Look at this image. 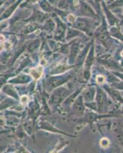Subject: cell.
Returning <instances> with one entry per match:
<instances>
[{"label": "cell", "instance_id": "obj_1", "mask_svg": "<svg viewBox=\"0 0 123 153\" xmlns=\"http://www.w3.org/2000/svg\"><path fill=\"white\" fill-rule=\"evenodd\" d=\"M73 28L80 30L82 32L91 35L96 28V22L92 18L80 17L73 23Z\"/></svg>", "mask_w": 123, "mask_h": 153}, {"label": "cell", "instance_id": "obj_2", "mask_svg": "<svg viewBox=\"0 0 123 153\" xmlns=\"http://www.w3.org/2000/svg\"><path fill=\"white\" fill-rule=\"evenodd\" d=\"M72 78V75L71 74H65L61 75V76H50L49 78L46 80V88L48 91H51L54 89L57 88V87H61L66 82L69 81Z\"/></svg>", "mask_w": 123, "mask_h": 153}, {"label": "cell", "instance_id": "obj_3", "mask_svg": "<svg viewBox=\"0 0 123 153\" xmlns=\"http://www.w3.org/2000/svg\"><path fill=\"white\" fill-rule=\"evenodd\" d=\"M70 94V91L66 87H57L52 93L50 98V104L51 106H57Z\"/></svg>", "mask_w": 123, "mask_h": 153}, {"label": "cell", "instance_id": "obj_4", "mask_svg": "<svg viewBox=\"0 0 123 153\" xmlns=\"http://www.w3.org/2000/svg\"><path fill=\"white\" fill-rule=\"evenodd\" d=\"M96 100L97 107L99 113H103L107 111L108 109V100L107 95L102 88H96Z\"/></svg>", "mask_w": 123, "mask_h": 153}, {"label": "cell", "instance_id": "obj_5", "mask_svg": "<svg viewBox=\"0 0 123 153\" xmlns=\"http://www.w3.org/2000/svg\"><path fill=\"white\" fill-rule=\"evenodd\" d=\"M56 29H55V39L58 41H63L64 42L66 38L67 27L66 25L64 24L61 20L60 18L56 16Z\"/></svg>", "mask_w": 123, "mask_h": 153}, {"label": "cell", "instance_id": "obj_6", "mask_svg": "<svg viewBox=\"0 0 123 153\" xmlns=\"http://www.w3.org/2000/svg\"><path fill=\"white\" fill-rule=\"evenodd\" d=\"M85 106L83 97H82V95L79 96L78 97H76V99L75 100L73 103L72 113L76 117H82L85 112Z\"/></svg>", "mask_w": 123, "mask_h": 153}, {"label": "cell", "instance_id": "obj_7", "mask_svg": "<svg viewBox=\"0 0 123 153\" xmlns=\"http://www.w3.org/2000/svg\"><path fill=\"white\" fill-rule=\"evenodd\" d=\"M80 13L82 16H86L92 19H96L97 14L92 6L89 4V2H80Z\"/></svg>", "mask_w": 123, "mask_h": 153}, {"label": "cell", "instance_id": "obj_8", "mask_svg": "<svg viewBox=\"0 0 123 153\" xmlns=\"http://www.w3.org/2000/svg\"><path fill=\"white\" fill-rule=\"evenodd\" d=\"M102 8L103 9L105 15H106V17L107 19V22H109V25L110 26H115V25L118 24L119 22V19L110 11L109 8L106 5L104 2H102Z\"/></svg>", "mask_w": 123, "mask_h": 153}, {"label": "cell", "instance_id": "obj_9", "mask_svg": "<svg viewBox=\"0 0 123 153\" xmlns=\"http://www.w3.org/2000/svg\"><path fill=\"white\" fill-rule=\"evenodd\" d=\"M96 94V89L95 87H90L88 88H86L82 93V97L83 98V100L85 103L88 102H92L93 101L94 98Z\"/></svg>", "mask_w": 123, "mask_h": 153}, {"label": "cell", "instance_id": "obj_10", "mask_svg": "<svg viewBox=\"0 0 123 153\" xmlns=\"http://www.w3.org/2000/svg\"><path fill=\"white\" fill-rule=\"evenodd\" d=\"M80 46L78 43H73L70 47V57H69V64L73 65V63L76 61V57L80 53Z\"/></svg>", "mask_w": 123, "mask_h": 153}, {"label": "cell", "instance_id": "obj_11", "mask_svg": "<svg viewBox=\"0 0 123 153\" xmlns=\"http://www.w3.org/2000/svg\"><path fill=\"white\" fill-rule=\"evenodd\" d=\"M94 44L93 42V45L90 47V50L89 51L88 54H87V57H86L85 60V69L87 70H90L91 66L93 64L94 61V57H95V54H94Z\"/></svg>", "mask_w": 123, "mask_h": 153}, {"label": "cell", "instance_id": "obj_12", "mask_svg": "<svg viewBox=\"0 0 123 153\" xmlns=\"http://www.w3.org/2000/svg\"><path fill=\"white\" fill-rule=\"evenodd\" d=\"M74 5V0H59L57 2V7L61 10H70Z\"/></svg>", "mask_w": 123, "mask_h": 153}, {"label": "cell", "instance_id": "obj_13", "mask_svg": "<svg viewBox=\"0 0 123 153\" xmlns=\"http://www.w3.org/2000/svg\"><path fill=\"white\" fill-rule=\"evenodd\" d=\"M105 90L109 93V95L111 96L113 100H115L116 101H119V102L123 104V97H122L121 94L117 90L111 88V87H108V86H105Z\"/></svg>", "mask_w": 123, "mask_h": 153}, {"label": "cell", "instance_id": "obj_14", "mask_svg": "<svg viewBox=\"0 0 123 153\" xmlns=\"http://www.w3.org/2000/svg\"><path fill=\"white\" fill-rule=\"evenodd\" d=\"M82 35H83V32L80 30L76 29V28H68V29H67L66 39L67 41L71 40L76 37L82 36Z\"/></svg>", "mask_w": 123, "mask_h": 153}, {"label": "cell", "instance_id": "obj_15", "mask_svg": "<svg viewBox=\"0 0 123 153\" xmlns=\"http://www.w3.org/2000/svg\"><path fill=\"white\" fill-rule=\"evenodd\" d=\"M109 34L114 38H117V39L123 42V34L122 33V31H120L119 27L112 26V28L109 30Z\"/></svg>", "mask_w": 123, "mask_h": 153}, {"label": "cell", "instance_id": "obj_16", "mask_svg": "<svg viewBox=\"0 0 123 153\" xmlns=\"http://www.w3.org/2000/svg\"><path fill=\"white\" fill-rule=\"evenodd\" d=\"M72 68L71 66H67V65H59L58 66L55 67V68H54V69L51 70V71L50 72L51 74H62L64 73V72H65L66 71H67V70L70 69V68Z\"/></svg>", "mask_w": 123, "mask_h": 153}, {"label": "cell", "instance_id": "obj_17", "mask_svg": "<svg viewBox=\"0 0 123 153\" xmlns=\"http://www.w3.org/2000/svg\"><path fill=\"white\" fill-rule=\"evenodd\" d=\"M41 126L42 128H43L44 129H45V130L50 131V132H58V133L64 134V135H66V136H70V135H69V134H67V133H65V132H61V130L57 129V128H54V127L51 124L48 123H45V122L42 123L41 124Z\"/></svg>", "mask_w": 123, "mask_h": 153}, {"label": "cell", "instance_id": "obj_18", "mask_svg": "<svg viewBox=\"0 0 123 153\" xmlns=\"http://www.w3.org/2000/svg\"><path fill=\"white\" fill-rule=\"evenodd\" d=\"M43 68L41 66H38L37 68H34L31 69L30 74H31V76L33 78H35V80H38V79H40V77L43 74Z\"/></svg>", "mask_w": 123, "mask_h": 153}, {"label": "cell", "instance_id": "obj_19", "mask_svg": "<svg viewBox=\"0 0 123 153\" xmlns=\"http://www.w3.org/2000/svg\"><path fill=\"white\" fill-rule=\"evenodd\" d=\"M90 45H91V43L89 44L88 45H87V47H86L85 48H83V50L80 51V53H79L78 56H77V57H76V64H77V65H79L80 63H81L82 61H83V60L85 59L86 57H87V54H88V52H87V51H89V48H90Z\"/></svg>", "mask_w": 123, "mask_h": 153}, {"label": "cell", "instance_id": "obj_20", "mask_svg": "<svg viewBox=\"0 0 123 153\" xmlns=\"http://www.w3.org/2000/svg\"><path fill=\"white\" fill-rule=\"evenodd\" d=\"M39 5H40L41 8L44 12H51L54 11V8L52 7V5H50L47 0H40V1H39Z\"/></svg>", "mask_w": 123, "mask_h": 153}, {"label": "cell", "instance_id": "obj_21", "mask_svg": "<svg viewBox=\"0 0 123 153\" xmlns=\"http://www.w3.org/2000/svg\"><path fill=\"white\" fill-rule=\"evenodd\" d=\"M30 80H31V78H30L29 76L26 74H21L20 76H17L16 78H15L13 81L17 83V84H24V83L26 84V83L30 81Z\"/></svg>", "mask_w": 123, "mask_h": 153}, {"label": "cell", "instance_id": "obj_22", "mask_svg": "<svg viewBox=\"0 0 123 153\" xmlns=\"http://www.w3.org/2000/svg\"><path fill=\"white\" fill-rule=\"evenodd\" d=\"M116 140L118 142L119 145L123 149V130L122 128H118L116 130Z\"/></svg>", "mask_w": 123, "mask_h": 153}, {"label": "cell", "instance_id": "obj_23", "mask_svg": "<svg viewBox=\"0 0 123 153\" xmlns=\"http://www.w3.org/2000/svg\"><path fill=\"white\" fill-rule=\"evenodd\" d=\"M110 5L108 6L109 9H115L117 8L122 7L123 6V0H114L112 2H110Z\"/></svg>", "mask_w": 123, "mask_h": 153}, {"label": "cell", "instance_id": "obj_24", "mask_svg": "<svg viewBox=\"0 0 123 153\" xmlns=\"http://www.w3.org/2000/svg\"><path fill=\"white\" fill-rule=\"evenodd\" d=\"M55 27H56L55 23L54 22V21H53L52 19L47 20V21L46 22V23H45V25H44L45 29L47 30V31H49L54 30V28H55Z\"/></svg>", "mask_w": 123, "mask_h": 153}, {"label": "cell", "instance_id": "obj_25", "mask_svg": "<svg viewBox=\"0 0 123 153\" xmlns=\"http://www.w3.org/2000/svg\"><path fill=\"white\" fill-rule=\"evenodd\" d=\"M99 144H100V146H102V148H107L108 146H109V144H110V142H109V140L107 138H103V139L100 140Z\"/></svg>", "mask_w": 123, "mask_h": 153}, {"label": "cell", "instance_id": "obj_26", "mask_svg": "<svg viewBox=\"0 0 123 153\" xmlns=\"http://www.w3.org/2000/svg\"><path fill=\"white\" fill-rule=\"evenodd\" d=\"M113 85L116 87V89L122 90L123 91V81L122 82H113Z\"/></svg>", "mask_w": 123, "mask_h": 153}, {"label": "cell", "instance_id": "obj_27", "mask_svg": "<svg viewBox=\"0 0 123 153\" xmlns=\"http://www.w3.org/2000/svg\"><path fill=\"white\" fill-rule=\"evenodd\" d=\"M76 17H75V16L74 15H73V14H69L67 16V21L69 22L70 23H74L75 22V21H76Z\"/></svg>", "mask_w": 123, "mask_h": 153}, {"label": "cell", "instance_id": "obj_28", "mask_svg": "<svg viewBox=\"0 0 123 153\" xmlns=\"http://www.w3.org/2000/svg\"><path fill=\"white\" fill-rule=\"evenodd\" d=\"M105 80H106V79H105L104 76H102V75H98L96 76V81L98 84H103Z\"/></svg>", "mask_w": 123, "mask_h": 153}, {"label": "cell", "instance_id": "obj_29", "mask_svg": "<svg viewBox=\"0 0 123 153\" xmlns=\"http://www.w3.org/2000/svg\"><path fill=\"white\" fill-rule=\"evenodd\" d=\"M113 73L115 75H116V76H118L119 78H120L121 80H123V74L119 73V72H113Z\"/></svg>", "mask_w": 123, "mask_h": 153}, {"label": "cell", "instance_id": "obj_30", "mask_svg": "<svg viewBox=\"0 0 123 153\" xmlns=\"http://www.w3.org/2000/svg\"><path fill=\"white\" fill-rule=\"evenodd\" d=\"M5 148H6V146H4V145L0 144V152H2L5 149Z\"/></svg>", "mask_w": 123, "mask_h": 153}, {"label": "cell", "instance_id": "obj_31", "mask_svg": "<svg viewBox=\"0 0 123 153\" xmlns=\"http://www.w3.org/2000/svg\"><path fill=\"white\" fill-rule=\"evenodd\" d=\"M94 2H95L96 5H99V2H100V0H93Z\"/></svg>", "mask_w": 123, "mask_h": 153}, {"label": "cell", "instance_id": "obj_32", "mask_svg": "<svg viewBox=\"0 0 123 153\" xmlns=\"http://www.w3.org/2000/svg\"><path fill=\"white\" fill-rule=\"evenodd\" d=\"M89 2H90V3H93V0H87Z\"/></svg>", "mask_w": 123, "mask_h": 153}, {"label": "cell", "instance_id": "obj_33", "mask_svg": "<svg viewBox=\"0 0 123 153\" xmlns=\"http://www.w3.org/2000/svg\"><path fill=\"white\" fill-rule=\"evenodd\" d=\"M109 2H113V1H114V0H109Z\"/></svg>", "mask_w": 123, "mask_h": 153}]
</instances>
